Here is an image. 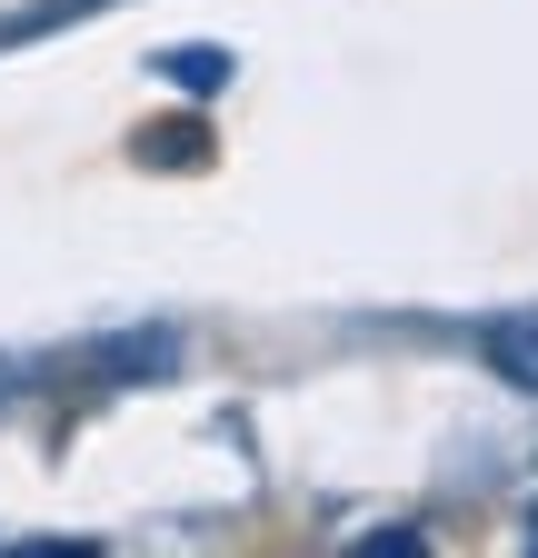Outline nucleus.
I'll return each instance as SVG.
<instances>
[{"instance_id":"2","label":"nucleus","mask_w":538,"mask_h":558,"mask_svg":"<svg viewBox=\"0 0 538 558\" xmlns=\"http://www.w3.org/2000/svg\"><path fill=\"white\" fill-rule=\"evenodd\" d=\"M170 70H180L189 90H210V81H230V60H220V50H189V60H170Z\"/></svg>"},{"instance_id":"1","label":"nucleus","mask_w":538,"mask_h":558,"mask_svg":"<svg viewBox=\"0 0 538 558\" xmlns=\"http://www.w3.org/2000/svg\"><path fill=\"white\" fill-rule=\"evenodd\" d=\"M489 369L518 379V389H538V319H499L489 329Z\"/></svg>"}]
</instances>
